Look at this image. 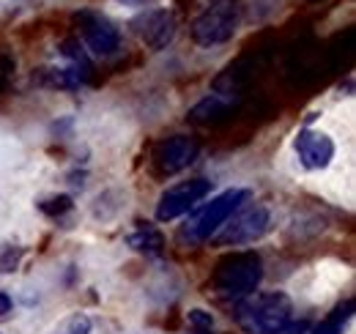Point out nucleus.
Instances as JSON below:
<instances>
[{
	"instance_id": "obj_1",
	"label": "nucleus",
	"mask_w": 356,
	"mask_h": 334,
	"mask_svg": "<svg viewBox=\"0 0 356 334\" xmlns=\"http://www.w3.org/2000/svg\"><path fill=\"white\" fill-rule=\"evenodd\" d=\"M264 280V257L255 250H236L222 255L209 277V293L225 301H241L258 291Z\"/></svg>"
},
{
	"instance_id": "obj_2",
	"label": "nucleus",
	"mask_w": 356,
	"mask_h": 334,
	"mask_svg": "<svg viewBox=\"0 0 356 334\" xmlns=\"http://www.w3.org/2000/svg\"><path fill=\"white\" fill-rule=\"evenodd\" d=\"M250 198H252L250 189H225L217 198H211V203L195 206L189 219H186V225L181 228V239L189 241V244L209 241L227 222V216H233L244 203H250Z\"/></svg>"
},
{
	"instance_id": "obj_4",
	"label": "nucleus",
	"mask_w": 356,
	"mask_h": 334,
	"mask_svg": "<svg viewBox=\"0 0 356 334\" xmlns=\"http://www.w3.org/2000/svg\"><path fill=\"white\" fill-rule=\"evenodd\" d=\"M271 230V211L264 203H252V206H241L233 216H227L222 228L209 239L211 247H247L261 241Z\"/></svg>"
},
{
	"instance_id": "obj_19",
	"label": "nucleus",
	"mask_w": 356,
	"mask_h": 334,
	"mask_svg": "<svg viewBox=\"0 0 356 334\" xmlns=\"http://www.w3.org/2000/svg\"><path fill=\"white\" fill-rule=\"evenodd\" d=\"M8 312H14V301L6 291H0V318H6Z\"/></svg>"
},
{
	"instance_id": "obj_5",
	"label": "nucleus",
	"mask_w": 356,
	"mask_h": 334,
	"mask_svg": "<svg viewBox=\"0 0 356 334\" xmlns=\"http://www.w3.org/2000/svg\"><path fill=\"white\" fill-rule=\"evenodd\" d=\"M238 0H211L209 8L192 22V42L197 47L227 44L238 31Z\"/></svg>"
},
{
	"instance_id": "obj_16",
	"label": "nucleus",
	"mask_w": 356,
	"mask_h": 334,
	"mask_svg": "<svg viewBox=\"0 0 356 334\" xmlns=\"http://www.w3.org/2000/svg\"><path fill=\"white\" fill-rule=\"evenodd\" d=\"M72 209H74V200L69 195H58V198H49V200L39 203V211L47 214V216H60V214H66Z\"/></svg>"
},
{
	"instance_id": "obj_7",
	"label": "nucleus",
	"mask_w": 356,
	"mask_h": 334,
	"mask_svg": "<svg viewBox=\"0 0 356 334\" xmlns=\"http://www.w3.org/2000/svg\"><path fill=\"white\" fill-rule=\"evenodd\" d=\"M209 195H211V181H206V178L181 181V184L162 192V198L156 203V219L159 222H173L178 216L189 214L200 200H206Z\"/></svg>"
},
{
	"instance_id": "obj_13",
	"label": "nucleus",
	"mask_w": 356,
	"mask_h": 334,
	"mask_svg": "<svg viewBox=\"0 0 356 334\" xmlns=\"http://www.w3.org/2000/svg\"><path fill=\"white\" fill-rule=\"evenodd\" d=\"M354 310H356V301L354 299H346V301H340L310 334H343L346 332V326L351 324V318H354Z\"/></svg>"
},
{
	"instance_id": "obj_15",
	"label": "nucleus",
	"mask_w": 356,
	"mask_h": 334,
	"mask_svg": "<svg viewBox=\"0 0 356 334\" xmlns=\"http://www.w3.org/2000/svg\"><path fill=\"white\" fill-rule=\"evenodd\" d=\"M186 324L195 329V334H203V332H211L214 329V315L203 307H195L186 312Z\"/></svg>"
},
{
	"instance_id": "obj_22",
	"label": "nucleus",
	"mask_w": 356,
	"mask_h": 334,
	"mask_svg": "<svg viewBox=\"0 0 356 334\" xmlns=\"http://www.w3.org/2000/svg\"><path fill=\"white\" fill-rule=\"evenodd\" d=\"M203 334H211V332H203Z\"/></svg>"
},
{
	"instance_id": "obj_9",
	"label": "nucleus",
	"mask_w": 356,
	"mask_h": 334,
	"mask_svg": "<svg viewBox=\"0 0 356 334\" xmlns=\"http://www.w3.org/2000/svg\"><path fill=\"white\" fill-rule=\"evenodd\" d=\"M132 28L134 33L140 36V42L145 44V49L159 52V49H165L168 44L176 39L178 22L176 14L170 8H148V11H143L134 19Z\"/></svg>"
},
{
	"instance_id": "obj_14",
	"label": "nucleus",
	"mask_w": 356,
	"mask_h": 334,
	"mask_svg": "<svg viewBox=\"0 0 356 334\" xmlns=\"http://www.w3.org/2000/svg\"><path fill=\"white\" fill-rule=\"evenodd\" d=\"M90 329H93V324L86 312H72L58 324L55 334H90Z\"/></svg>"
},
{
	"instance_id": "obj_21",
	"label": "nucleus",
	"mask_w": 356,
	"mask_h": 334,
	"mask_svg": "<svg viewBox=\"0 0 356 334\" xmlns=\"http://www.w3.org/2000/svg\"><path fill=\"white\" fill-rule=\"evenodd\" d=\"M307 3H321V0H307Z\"/></svg>"
},
{
	"instance_id": "obj_3",
	"label": "nucleus",
	"mask_w": 356,
	"mask_h": 334,
	"mask_svg": "<svg viewBox=\"0 0 356 334\" xmlns=\"http://www.w3.org/2000/svg\"><path fill=\"white\" fill-rule=\"evenodd\" d=\"M293 301L282 291L255 293L238 307V324L250 334H282L291 324Z\"/></svg>"
},
{
	"instance_id": "obj_20",
	"label": "nucleus",
	"mask_w": 356,
	"mask_h": 334,
	"mask_svg": "<svg viewBox=\"0 0 356 334\" xmlns=\"http://www.w3.org/2000/svg\"><path fill=\"white\" fill-rule=\"evenodd\" d=\"M121 3H132V6H140V3H145V0H121Z\"/></svg>"
},
{
	"instance_id": "obj_18",
	"label": "nucleus",
	"mask_w": 356,
	"mask_h": 334,
	"mask_svg": "<svg viewBox=\"0 0 356 334\" xmlns=\"http://www.w3.org/2000/svg\"><path fill=\"white\" fill-rule=\"evenodd\" d=\"M19 257H22V250H19V247H8V250L0 255V271H3V274H11V271L19 266Z\"/></svg>"
},
{
	"instance_id": "obj_12",
	"label": "nucleus",
	"mask_w": 356,
	"mask_h": 334,
	"mask_svg": "<svg viewBox=\"0 0 356 334\" xmlns=\"http://www.w3.org/2000/svg\"><path fill=\"white\" fill-rule=\"evenodd\" d=\"M127 244H129L134 252L145 255V257H159V255L165 252V236H162L159 228H154V225L145 222V225H140L134 233L127 236Z\"/></svg>"
},
{
	"instance_id": "obj_6",
	"label": "nucleus",
	"mask_w": 356,
	"mask_h": 334,
	"mask_svg": "<svg viewBox=\"0 0 356 334\" xmlns=\"http://www.w3.org/2000/svg\"><path fill=\"white\" fill-rule=\"evenodd\" d=\"M200 154V143L189 134H173L162 143H156L154 148V157H151V167H154V175L156 178H170L178 175L181 170L192 165Z\"/></svg>"
},
{
	"instance_id": "obj_17",
	"label": "nucleus",
	"mask_w": 356,
	"mask_h": 334,
	"mask_svg": "<svg viewBox=\"0 0 356 334\" xmlns=\"http://www.w3.org/2000/svg\"><path fill=\"white\" fill-rule=\"evenodd\" d=\"M14 72H17V61L8 52H0V96L8 93V85L14 80Z\"/></svg>"
},
{
	"instance_id": "obj_8",
	"label": "nucleus",
	"mask_w": 356,
	"mask_h": 334,
	"mask_svg": "<svg viewBox=\"0 0 356 334\" xmlns=\"http://www.w3.org/2000/svg\"><path fill=\"white\" fill-rule=\"evenodd\" d=\"M74 25L83 36V42L88 44V49L93 55H113L121 49V31L113 19H107L99 11H77L74 14Z\"/></svg>"
},
{
	"instance_id": "obj_10",
	"label": "nucleus",
	"mask_w": 356,
	"mask_h": 334,
	"mask_svg": "<svg viewBox=\"0 0 356 334\" xmlns=\"http://www.w3.org/2000/svg\"><path fill=\"white\" fill-rule=\"evenodd\" d=\"M238 110H241V96H236V93H211V96L200 99L186 113V121L195 126H220L227 124L230 118H236Z\"/></svg>"
},
{
	"instance_id": "obj_11",
	"label": "nucleus",
	"mask_w": 356,
	"mask_h": 334,
	"mask_svg": "<svg viewBox=\"0 0 356 334\" xmlns=\"http://www.w3.org/2000/svg\"><path fill=\"white\" fill-rule=\"evenodd\" d=\"M296 154L302 159V165L307 170H323L329 167V162L334 159V143L329 134L323 132H310V129H302L296 134Z\"/></svg>"
}]
</instances>
